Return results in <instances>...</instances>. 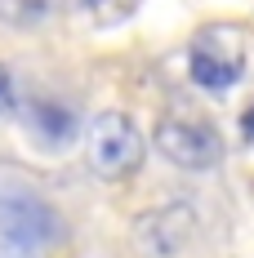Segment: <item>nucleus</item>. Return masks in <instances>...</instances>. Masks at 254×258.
<instances>
[{
    "mask_svg": "<svg viewBox=\"0 0 254 258\" xmlns=\"http://www.w3.org/2000/svg\"><path fill=\"white\" fill-rule=\"evenodd\" d=\"M85 152H89V169L98 178L121 182L138 174V165L147 156V138L125 111H98L85 129Z\"/></svg>",
    "mask_w": 254,
    "mask_h": 258,
    "instance_id": "nucleus-1",
    "label": "nucleus"
},
{
    "mask_svg": "<svg viewBox=\"0 0 254 258\" xmlns=\"http://www.w3.org/2000/svg\"><path fill=\"white\" fill-rule=\"evenodd\" d=\"M0 258H36V254L23 249V245H14V240H0Z\"/></svg>",
    "mask_w": 254,
    "mask_h": 258,
    "instance_id": "nucleus-10",
    "label": "nucleus"
},
{
    "mask_svg": "<svg viewBox=\"0 0 254 258\" xmlns=\"http://www.w3.org/2000/svg\"><path fill=\"white\" fill-rule=\"evenodd\" d=\"M156 152L165 156L174 169L187 174H205L214 165H223V138L210 120H192V116H165L152 134Z\"/></svg>",
    "mask_w": 254,
    "mask_h": 258,
    "instance_id": "nucleus-3",
    "label": "nucleus"
},
{
    "mask_svg": "<svg viewBox=\"0 0 254 258\" xmlns=\"http://www.w3.org/2000/svg\"><path fill=\"white\" fill-rule=\"evenodd\" d=\"M187 76L196 80L201 89H214V94H223V89H232V85L241 80V58H232V53L196 49L192 58H187Z\"/></svg>",
    "mask_w": 254,
    "mask_h": 258,
    "instance_id": "nucleus-6",
    "label": "nucleus"
},
{
    "mask_svg": "<svg viewBox=\"0 0 254 258\" xmlns=\"http://www.w3.org/2000/svg\"><path fill=\"white\" fill-rule=\"evenodd\" d=\"M23 116H27V129L36 134V143H45V147H67L80 134L76 111L63 107L58 98H36V103H27Z\"/></svg>",
    "mask_w": 254,
    "mask_h": 258,
    "instance_id": "nucleus-5",
    "label": "nucleus"
},
{
    "mask_svg": "<svg viewBox=\"0 0 254 258\" xmlns=\"http://www.w3.org/2000/svg\"><path fill=\"white\" fill-rule=\"evenodd\" d=\"M192 223H196V218H192L187 201H170V205L152 209V214H143V218L134 223V245H138L143 258H170V254H178V249L187 245Z\"/></svg>",
    "mask_w": 254,
    "mask_h": 258,
    "instance_id": "nucleus-4",
    "label": "nucleus"
},
{
    "mask_svg": "<svg viewBox=\"0 0 254 258\" xmlns=\"http://www.w3.org/2000/svg\"><path fill=\"white\" fill-rule=\"evenodd\" d=\"M0 240H14V245H23L31 254H40V249H54V245L67 240V223L36 191L0 187Z\"/></svg>",
    "mask_w": 254,
    "mask_h": 258,
    "instance_id": "nucleus-2",
    "label": "nucleus"
},
{
    "mask_svg": "<svg viewBox=\"0 0 254 258\" xmlns=\"http://www.w3.org/2000/svg\"><path fill=\"white\" fill-rule=\"evenodd\" d=\"M134 5H138V0H80V9L89 14V23H94V27L125 23L129 14H134Z\"/></svg>",
    "mask_w": 254,
    "mask_h": 258,
    "instance_id": "nucleus-8",
    "label": "nucleus"
},
{
    "mask_svg": "<svg viewBox=\"0 0 254 258\" xmlns=\"http://www.w3.org/2000/svg\"><path fill=\"white\" fill-rule=\"evenodd\" d=\"M14 107V76H9V67L0 62V116Z\"/></svg>",
    "mask_w": 254,
    "mask_h": 258,
    "instance_id": "nucleus-9",
    "label": "nucleus"
},
{
    "mask_svg": "<svg viewBox=\"0 0 254 258\" xmlns=\"http://www.w3.org/2000/svg\"><path fill=\"white\" fill-rule=\"evenodd\" d=\"M49 0H0V23L5 27H36L45 23Z\"/></svg>",
    "mask_w": 254,
    "mask_h": 258,
    "instance_id": "nucleus-7",
    "label": "nucleus"
}]
</instances>
